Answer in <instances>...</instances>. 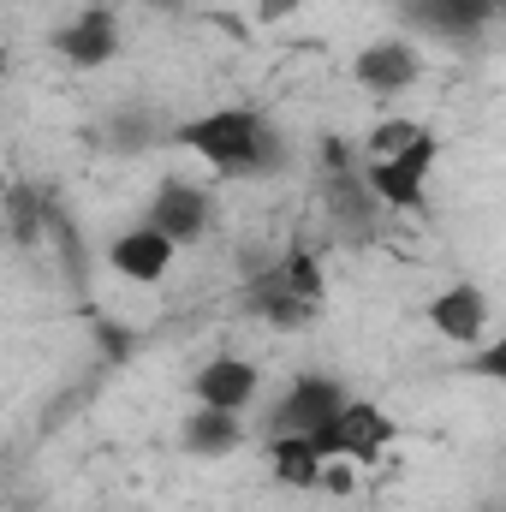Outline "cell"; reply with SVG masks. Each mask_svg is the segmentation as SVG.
Segmentation results:
<instances>
[{
	"label": "cell",
	"mask_w": 506,
	"mask_h": 512,
	"mask_svg": "<svg viewBox=\"0 0 506 512\" xmlns=\"http://www.w3.org/2000/svg\"><path fill=\"white\" fill-rule=\"evenodd\" d=\"M173 149H191L197 161H209L221 179H245L274 167V137L262 126L256 108H215V114H197L185 126H173Z\"/></svg>",
	"instance_id": "cell-1"
},
{
	"label": "cell",
	"mask_w": 506,
	"mask_h": 512,
	"mask_svg": "<svg viewBox=\"0 0 506 512\" xmlns=\"http://www.w3.org/2000/svg\"><path fill=\"white\" fill-rule=\"evenodd\" d=\"M399 423L381 411L376 399H346L322 429H310L304 441L316 447V459H352V465H376L381 453L393 447Z\"/></svg>",
	"instance_id": "cell-2"
},
{
	"label": "cell",
	"mask_w": 506,
	"mask_h": 512,
	"mask_svg": "<svg viewBox=\"0 0 506 512\" xmlns=\"http://www.w3.org/2000/svg\"><path fill=\"white\" fill-rule=\"evenodd\" d=\"M435 155H441L435 131H417L411 149H399L393 161H370V167H358V173H364V185H370L376 203H387V209H423V203H429L423 185H429V173H435Z\"/></svg>",
	"instance_id": "cell-3"
},
{
	"label": "cell",
	"mask_w": 506,
	"mask_h": 512,
	"mask_svg": "<svg viewBox=\"0 0 506 512\" xmlns=\"http://www.w3.org/2000/svg\"><path fill=\"white\" fill-rule=\"evenodd\" d=\"M149 227H155L173 251L197 245V239L209 233V191L191 185V179H167V185H155V197H149Z\"/></svg>",
	"instance_id": "cell-4"
},
{
	"label": "cell",
	"mask_w": 506,
	"mask_h": 512,
	"mask_svg": "<svg viewBox=\"0 0 506 512\" xmlns=\"http://www.w3.org/2000/svg\"><path fill=\"white\" fill-rule=\"evenodd\" d=\"M340 405H346V387L334 382V376H298V382L286 387V399L274 405V435H310Z\"/></svg>",
	"instance_id": "cell-5"
},
{
	"label": "cell",
	"mask_w": 506,
	"mask_h": 512,
	"mask_svg": "<svg viewBox=\"0 0 506 512\" xmlns=\"http://www.w3.org/2000/svg\"><path fill=\"white\" fill-rule=\"evenodd\" d=\"M429 328L453 346H477L489 328V292L483 286H447L429 298Z\"/></svg>",
	"instance_id": "cell-6"
},
{
	"label": "cell",
	"mask_w": 506,
	"mask_h": 512,
	"mask_svg": "<svg viewBox=\"0 0 506 512\" xmlns=\"http://www.w3.org/2000/svg\"><path fill=\"white\" fill-rule=\"evenodd\" d=\"M352 72H358L364 90H376V96H399V90H411V84L423 78V54H417L411 42H370V48L352 60Z\"/></svg>",
	"instance_id": "cell-7"
},
{
	"label": "cell",
	"mask_w": 506,
	"mask_h": 512,
	"mask_svg": "<svg viewBox=\"0 0 506 512\" xmlns=\"http://www.w3.org/2000/svg\"><path fill=\"white\" fill-rule=\"evenodd\" d=\"M54 48L78 66V72H96V66H108L114 54H120V24H114V12H78L60 36H54Z\"/></svg>",
	"instance_id": "cell-8"
},
{
	"label": "cell",
	"mask_w": 506,
	"mask_h": 512,
	"mask_svg": "<svg viewBox=\"0 0 506 512\" xmlns=\"http://www.w3.org/2000/svg\"><path fill=\"white\" fill-rule=\"evenodd\" d=\"M256 364H245V358H209L203 370H197V382H191V393H197V405H209V411H245L256 399Z\"/></svg>",
	"instance_id": "cell-9"
},
{
	"label": "cell",
	"mask_w": 506,
	"mask_h": 512,
	"mask_svg": "<svg viewBox=\"0 0 506 512\" xmlns=\"http://www.w3.org/2000/svg\"><path fill=\"white\" fill-rule=\"evenodd\" d=\"M173 245L155 233V227H137V233H120L114 245H108V262H114V274H126L137 286H155V280H167V268H173Z\"/></svg>",
	"instance_id": "cell-10"
},
{
	"label": "cell",
	"mask_w": 506,
	"mask_h": 512,
	"mask_svg": "<svg viewBox=\"0 0 506 512\" xmlns=\"http://www.w3.org/2000/svg\"><path fill=\"white\" fill-rule=\"evenodd\" d=\"M411 12H417V24H429L441 36H471L501 12V0H411Z\"/></svg>",
	"instance_id": "cell-11"
},
{
	"label": "cell",
	"mask_w": 506,
	"mask_h": 512,
	"mask_svg": "<svg viewBox=\"0 0 506 512\" xmlns=\"http://www.w3.org/2000/svg\"><path fill=\"white\" fill-rule=\"evenodd\" d=\"M251 316H262L268 328H310V322H316V304L292 298V292L280 286V268H274V274H262L251 286Z\"/></svg>",
	"instance_id": "cell-12"
},
{
	"label": "cell",
	"mask_w": 506,
	"mask_h": 512,
	"mask_svg": "<svg viewBox=\"0 0 506 512\" xmlns=\"http://www.w3.org/2000/svg\"><path fill=\"white\" fill-rule=\"evenodd\" d=\"M239 441H245V423H239L233 411H209V405H197V411L185 417V447L203 453V459H221V453H233Z\"/></svg>",
	"instance_id": "cell-13"
},
{
	"label": "cell",
	"mask_w": 506,
	"mask_h": 512,
	"mask_svg": "<svg viewBox=\"0 0 506 512\" xmlns=\"http://www.w3.org/2000/svg\"><path fill=\"white\" fill-rule=\"evenodd\" d=\"M268 471H274L286 489H316L322 459H316V447H310L304 435H274V441H268Z\"/></svg>",
	"instance_id": "cell-14"
},
{
	"label": "cell",
	"mask_w": 506,
	"mask_h": 512,
	"mask_svg": "<svg viewBox=\"0 0 506 512\" xmlns=\"http://www.w3.org/2000/svg\"><path fill=\"white\" fill-rule=\"evenodd\" d=\"M322 197H328L334 221H346V227H358V221L376 215V197H370V185H364L358 167L352 173H322Z\"/></svg>",
	"instance_id": "cell-15"
},
{
	"label": "cell",
	"mask_w": 506,
	"mask_h": 512,
	"mask_svg": "<svg viewBox=\"0 0 506 512\" xmlns=\"http://www.w3.org/2000/svg\"><path fill=\"white\" fill-rule=\"evenodd\" d=\"M42 227H48V203L30 191V185H12L6 191V233H12V245H42Z\"/></svg>",
	"instance_id": "cell-16"
},
{
	"label": "cell",
	"mask_w": 506,
	"mask_h": 512,
	"mask_svg": "<svg viewBox=\"0 0 506 512\" xmlns=\"http://www.w3.org/2000/svg\"><path fill=\"white\" fill-rule=\"evenodd\" d=\"M280 286L292 292V298H304V304H316L322 310V298H328V280H322V262L304 251H286V262H280Z\"/></svg>",
	"instance_id": "cell-17"
},
{
	"label": "cell",
	"mask_w": 506,
	"mask_h": 512,
	"mask_svg": "<svg viewBox=\"0 0 506 512\" xmlns=\"http://www.w3.org/2000/svg\"><path fill=\"white\" fill-rule=\"evenodd\" d=\"M417 131H423L417 120H381V126L364 137V155H370V161H393L399 149H411V143H417Z\"/></svg>",
	"instance_id": "cell-18"
},
{
	"label": "cell",
	"mask_w": 506,
	"mask_h": 512,
	"mask_svg": "<svg viewBox=\"0 0 506 512\" xmlns=\"http://www.w3.org/2000/svg\"><path fill=\"white\" fill-rule=\"evenodd\" d=\"M96 334H102V346H108V358H131V346H137V334H131V328H114V322H102Z\"/></svg>",
	"instance_id": "cell-19"
},
{
	"label": "cell",
	"mask_w": 506,
	"mask_h": 512,
	"mask_svg": "<svg viewBox=\"0 0 506 512\" xmlns=\"http://www.w3.org/2000/svg\"><path fill=\"white\" fill-rule=\"evenodd\" d=\"M298 6H304V0H256V18H262V24H280V18H292Z\"/></svg>",
	"instance_id": "cell-20"
},
{
	"label": "cell",
	"mask_w": 506,
	"mask_h": 512,
	"mask_svg": "<svg viewBox=\"0 0 506 512\" xmlns=\"http://www.w3.org/2000/svg\"><path fill=\"white\" fill-rule=\"evenodd\" d=\"M6 66H12V60H6V48H0V78H6Z\"/></svg>",
	"instance_id": "cell-21"
},
{
	"label": "cell",
	"mask_w": 506,
	"mask_h": 512,
	"mask_svg": "<svg viewBox=\"0 0 506 512\" xmlns=\"http://www.w3.org/2000/svg\"><path fill=\"white\" fill-rule=\"evenodd\" d=\"M161 6H179V0H161Z\"/></svg>",
	"instance_id": "cell-22"
}]
</instances>
